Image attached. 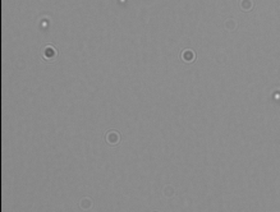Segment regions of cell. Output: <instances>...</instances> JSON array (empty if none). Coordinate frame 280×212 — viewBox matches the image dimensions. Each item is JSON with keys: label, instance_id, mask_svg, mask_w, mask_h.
<instances>
[{"label": "cell", "instance_id": "obj_1", "mask_svg": "<svg viewBox=\"0 0 280 212\" xmlns=\"http://www.w3.org/2000/svg\"><path fill=\"white\" fill-rule=\"evenodd\" d=\"M241 8L243 10H251L253 8V2L252 0H241Z\"/></svg>", "mask_w": 280, "mask_h": 212}, {"label": "cell", "instance_id": "obj_2", "mask_svg": "<svg viewBox=\"0 0 280 212\" xmlns=\"http://www.w3.org/2000/svg\"><path fill=\"white\" fill-rule=\"evenodd\" d=\"M44 54H45L44 56H45L46 59H54V58H55V54H56V52H55V50H54L52 47L47 46V47L45 49V52H44Z\"/></svg>", "mask_w": 280, "mask_h": 212}, {"label": "cell", "instance_id": "obj_3", "mask_svg": "<svg viewBox=\"0 0 280 212\" xmlns=\"http://www.w3.org/2000/svg\"><path fill=\"white\" fill-rule=\"evenodd\" d=\"M182 58L184 60H187V61H191V60L195 59V54H193V51H191V50H186L184 52H183Z\"/></svg>", "mask_w": 280, "mask_h": 212}]
</instances>
